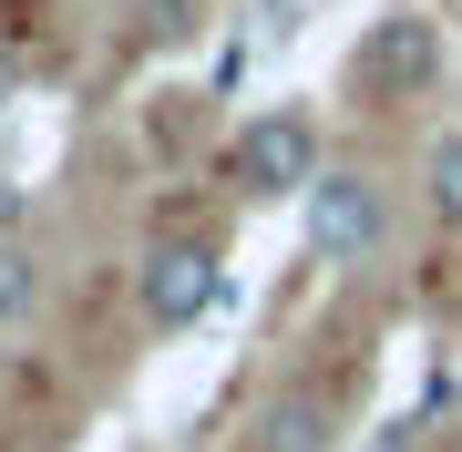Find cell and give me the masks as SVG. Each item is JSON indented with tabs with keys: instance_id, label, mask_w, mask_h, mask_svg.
Here are the masks:
<instances>
[{
	"instance_id": "1",
	"label": "cell",
	"mask_w": 462,
	"mask_h": 452,
	"mask_svg": "<svg viewBox=\"0 0 462 452\" xmlns=\"http://www.w3.org/2000/svg\"><path fill=\"white\" fill-rule=\"evenodd\" d=\"M431 83H442V21L431 11L360 21V42H349V93L360 103H421Z\"/></svg>"
},
{
	"instance_id": "2",
	"label": "cell",
	"mask_w": 462,
	"mask_h": 452,
	"mask_svg": "<svg viewBox=\"0 0 462 452\" xmlns=\"http://www.w3.org/2000/svg\"><path fill=\"white\" fill-rule=\"evenodd\" d=\"M298 226H309V257H329V268H360L380 236H391V196H380L370 175H319L309 196H298Z\"/></svg>"
},
{
	"instance_id": "3",
	"label": "cell",
	"mask_w": 462,
	"mask_h": 452,
	"mask_svg": "<svg viewBox=\"0 0 462 452\" xmlns=\"http://www.w3.org/2000/svg\"><path fill=\"white\" fill-rule=\"evenodd\" d=\"M236 185H247V196H309L319 185V124L309 114H257L247 134H236Z\"/></svg>"
},
{
	"instance_id": "4",
	"label": "cell",
	"mask_w": 462,
	"mask_h": 452,
	"mask_svg": "<svg viewBox=\"0 0 462 452\" xmlns=\"http://www.w3.org/2000/svg\"><path fill=\"white\" fill-rule=\"evenodd\" d=\"M134 288H144V318H154V329H196L226 278H216V247H206V236H165Z\"/></svg>"
},
{
	"instance_id": "5",
	"label": "cell",
	"mask_w": 462,
	"mask_h": 452,
	"mask_svg": "<svg viewBox=\"0 0 462 452\" xmlns=\"http://www.w3.org/2000/svg\"><path fill=\"white\" fill-rule=\"evenodd\" d=\"M257 452H329V401H319V391L267 401L257 411Z\"/></svg>"
},
{
	"instance_id": "6",
	"label": "cell",
	"mask_w": 462,
	"mask_h": 452,
	"mask_svg": "<svg viewBox=\"0 0 462 452\" xmlns=\"http://www.w3.org/2000/svg\"><path fill=\"white\" fill-rule=\"evenodd\" d=\"M421 196H431L442 226H462V134H442V144L421 154Z\"/></svg>"
},
{
	"instance_id": "7",
	"label": "cell",
	"mask_w": 462,
	"mask_h": 452,
	"mask_svg": "<svg viewBox=\"0 0 462 452\" xmlns=\"http://www.w3.org/2000/svg\"><path fill=\"white\" fill-rule=\"evenodd\" d=\"M42 309V268H32V247H21V236H0V329H11V318H32Z\"/></svg>"
},
{
	"instance_id": "8",
	"label": "cell",
	"mask_w": 462,
	"mask_h": 452,
	"mask_svg": "<svg viewBox=\"0 0 462 452\" xmlns=\"http://www.w3.org/2000/svg\"><path fill=\"white\" fill-rule=\"evenodd\" d=\"M134 32H144L154 51H165V42H196V0H144V21H134Z\"/></svg>"
},
{
	"instance_id": "9",
	"label": "cell",
	"mask_w": 462,
	"mask_h": 452,
	"mask_svg": "<svg viewBox=\"0 0 462 452\" xmlns=\"http://www.w3.org/2000/svg\"><path fill=\"white\" fill-rule=\"evenodd\" d=\"M0 103H11V51H0Z\"/></svg>"
}]
</instances>
